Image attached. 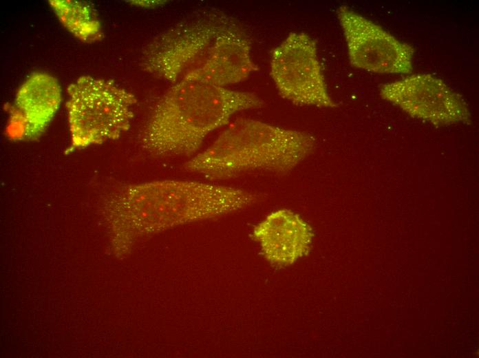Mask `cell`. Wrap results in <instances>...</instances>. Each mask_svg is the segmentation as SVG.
<instances>
[{
    "instance_id": "6da1fadb",
    "label": "cell",
    "mask_w": 479,
    "mask_h": 358,
    "mask_svg": "<svg viewBox=\"0 0 479 358\" xmlns=\"http://www.w3.org/2000/svg\"><path fill=\"white\" fill-rule=\"evenodd\" d=\"M258 200L257 193L237 187L158 180L117 188L105 209L113 246L124 253L140 236L236 211Z\"/></svg>"
},
{
    "instance_id": "7a4b0ae2",
    "label": "cell",
    "mask_w": 479,
    "mask_h": 358,
    "mask_svg": "<svg viewBox=\"0 0 479 358\" xmlns=\"http://www.w3.org/2000/svg\"><path fill=\"white\" fill-rule=\"evenodd\" d=\"M257 94L182 78L166 92L140 134L144 149L158 156L195 153L205 138L238 112L262 108Z\"/></svg>"
},
{
    "instance_id": "3957f363",
    "label": "cell",
    "mask_w": 479,
    "mask_h": 358,
    "mask_svg": "<svg viewBox=\"0 0 479 358\" xmlns=\"http://www.w3.org/2000/svg\"><path fill=\"white\" fill-rule=\"evenodd\" d=\"M315 147V138L310 133L241 118L183 167L210 180L255 171L283 175L310 156Z\"/></svg>"
},
{
    "instance_id": "277c9868",
    "label": "cell",
    "mask_w": 479,
    "mask_h": 358,
    "mask_svg": "<svg viewBox=\"0 0 479 358\" xmlns=\"http://www.w3.org/2000/svg\"><path fill=\"white\" fill-rule=\"evenodd\" d=\"M67 92L71 143L66 153L116 140L129 129L136 98L114 81L82 76Z\"/></svg>"
},
{
    "instance_id": "5b68a950",
    "label": "cell",
    "mask_w": 479,
    "mask_h": 358,
    "mask_svg": "<svg viewBox=\"0 0 479 358\" xmlns=\"http://www.w3.org/2000/svg\"><path fill=\"white\" fill-rule=\"evenodd\" d=\"M228 16L215 12L183 19L156 36L142 55L143 69L172 84L198 66Z\"/></svg>"
},
{
    "instance_id": "8992f818",
    "label": "cell",
    "mask_w": 479,
    "mask_h": 358,
    "mask_svg": "<svg viewBox=\"0 0 479 358\" xmlns=\"http://www.w3.org/2000/svg\"><path fill=\"white\" fill-rule=\"evenodd\" d=\"M270 75L280 96L295 105L337 106L327 88L317 42L306 32L290 33L273 50Z\"/></svg>"
},
{
    "instance_id": "52a82bcc",
    "label": "cell",
    "mask_w": 479,
    "mask_h": 358,
    "mask_svg": "<svg viewBox=\"0 0 479 358\" xmlns=\"http://www.w3.org/2000/svg\"><path fill=\"white\" fill-rule=\"evenodd\" d=\"M350 64L379 74H409L414 50L345 6L337 9Z\"/></svg>"
},
{
    "instance_id": "ba28073f",
    "label": "cell",
    "mask_w": 479,
    "mask_h": 358,
    "mask_svg": "<svg viewBox=\"0 0 479 358\" xmlns=\"http://www.w3.org/2000/svg\"><path fill=\"white\" fill-rule=\"evenodd\" d=\"M380 95L411 116L436 126L467 123L471 118L462 96L429 74L411 75L384 84Z\"/></svg>"
},
{
    "instance_id": "9c48e42d",
    "label": "cell",
    "mask_w": 479,
    "mask_h": 358,
    "mask_svg": "<svg viewBox=\"0 0 479 358\" xmlns=\"http://www.w3.org/2000/svg\"><path fill=\"white\" fill-rule=\"evenodd\" d=\"M61 86L52 75L32 74L20 86L8 108L6 136L12 140H34L44 133L58 111Z\"/></svg>"
},
{
    "instance_id": "30bf717a",
    "label": "cell",
    "mask_w": 479,
    "mask_h": 358,
    "mask_svg": "<svg viewBox=\"0 0 479 358\" xmlns=\"http://www.w3.org/2000/svg\"><path fill=\"white\" fill-rule=\"evenodd\" d=\"M257 70L252 59L248 36L228 17L218 30L205 59L183 78L226 87L246 80Z\"/></svg>"
},
{
    "instance_id": "8fae6325",
    "label": "cell",
    "mask_w": 479,
    "mask_h": 358,
    "mask_svg": "<svg viewBox=\"0 0 479 358\" xmlns=\"http://www.w3.org/2000/svg\"><path fill=\"white\" fill-rule=\"evenodd\" d=\"M253 237L269 262L288 266L309 252L314 232L298 214L279 209L268 214L255 227Z\"/></svg>"
},
{
    "instance_id": "7c38bea8",
    "label": "cell",
    "mask_w": 479,
    "mask_h": 358,
    "mask_svg": "<svg viewBox=\"0 0 479 358\" xmlns=\"http://www.w3.org/2000/svg\"><path fill=\"white\" fill-rule=\"evenodd\" d=\"M49 3L63 26L78 39L92 43L103 38L101 22L92 4L73 0Z\"/></svg>"
},
{
    "instance_id": "4fadbf2b",
    "label": "cell",
    "mask_w": 479,
    "mask_h": 358,
    "mask_svg": "<svg viewBox=\"0 0 479 358\" xmlns=\"http://www.w3.org/2000/svg\"><path fill=\"white\" fill-rule=\"evenodd\" d=\"M136 5L138 6H155L159 4H162L164 1H134Z\"/></svg>"
}]
</instances>
